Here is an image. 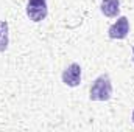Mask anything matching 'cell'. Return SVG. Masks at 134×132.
Returning <instances> with one entry per match:
<instances>
[{
    "instance_id": "obj_1",
    "label": "cell",
    "mask_w": 134,
    "mask_h": 132,
    "mask_svg": "<svg viewBox=\"0 0 134 132\" xmlns=\"http://www.w3.org/2000/svg\"><path fill=\"white\" fill-rule=\"evenodd\" d=\"M112 97V82L108 73L100 75L89 89L91 101H109Z\"/></svg>"
},
{
    "instance_id": "obj_2",
    "label": "cell",
    "mask_w": 134,
    "mask_h": 132,
    "mask_svg": "<svg viewBox=\"0 0 134 132\" xmlns=\"http://www.w3.org/2000/svg\"><path fill=\"white\" fill-rule=\"evenodd\" d=\"M48 14L47 0H28L27 2V16L31 22H42Z\"/></svg>"
},
{
    "instance_id": "obj_3",
    "label": "cell",
    "mask_w": 134,
    "mask_h": 132,
    "mask_svg": "<svg viewBox=\"0 0 134 132\" xmlns=\"http://www.w3.org/2000/svg\"><path fill=\"white\" fill-rule=\"evenodd\" d=\"M130 33V20L125 16H120L115 23H112L108 30V36L111 39H125Z\"/></svg>"
},
{
    "instance_id": "obj_4",
    "label": "cell",
    "mask_w": 134,
    "mask_h": 132,
    "mask_svg": "<svg viewBox=\"0 0 134 132\" xmlns=\"http://www.w3.org/2000/svg\"><path fill=\"white\" fill-rule=\"evenodd\" d=\"M63 82L69 87H78L81 84V67L76 62H72L63 71Z\"/></svg>"
},
{
    "instance_id": "obj_5",
    "label": "cell",
    "mask_w": 134,
    "mask_h": 132,
    "mask_svg": "<svg viewBox=\"0 0 134 132\" xmlns=\"http://www.w3.org/2000/svg\"><path fill=\"white\" fill-rule=\"evenodd\" d=\"M100 9L106 17H117L120 13V0H101Z\"/></svg>"
},
{
    "instance_id": "obj_6",
    "label": "cell",
    "mask_w": 134,
    "mask_h": 132,
    "mask_svg": "<svg viewBox=\"0 0 134 132\" xmlns=\"http://www.w3.org/2000/svg\"><path fill=\"white\" fill-rule=\"evenodd\" d=\"M9 27H8V22L6 20H0V53L6 51L8 48V44H9Z\"/></svg>"
},
{
    "instance_id": "obj_7",
    "label": "cell",
    "mask_w": 134,
    "mask_h": 132,
    "mask_svg": "<svg viewBox=\"0 0 134 132\" xmlns=\"http://www.w3.org/2000/svg\"><path fill=\"white\" fill-rule=\"evenodd\" d=\"M131 118H133V123H134V110H133V115H131Z\"/></svg>"
},
{
    "instance_id": "obj_8",
    "label": "cell",
    "mask_w": 134,
    "mask_h": 132,
    "mask_svg": "<svg viewBox=\"0 0 134 132\" xmlns=\"http://www.w3.org/2000/svg\"><path fill=\"white\" fill-rule=\"evenodd\" d=\"M133 62H134V47H133Z\"/></svg>"
}]
</instances>
